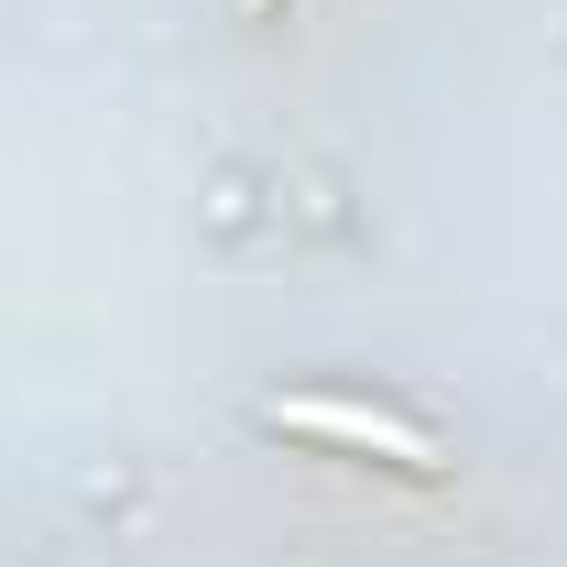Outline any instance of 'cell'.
<instances>
[{
    "label": "cell",
    "mask_w": 567,
    "mask_h": 567,
    "mask_svg": "<svg viewBox=\"0 0 567 567\" xmlns=\"http://www.w3.org/2000/svg\"><path fill=\"white\" fill-rule=\"evenodd\" d=\"M284 425H328V436H350V447H382V458H404V470H436V447H425L415 425H393V415H339V404H284Z\"/></svg>",
    "instance_id": "cell-1"
}]
</instances>
